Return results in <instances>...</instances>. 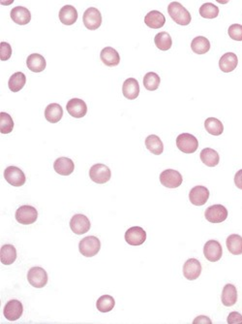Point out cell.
<instances>
[{"mask_svg":"<svg viewBox=\"0 0 242 324\" xmlns=\"http://www.w3.org/2000/svg\"><path fill=\"white\" fill-rule=\"evenodd\" d=\"M168 13L175 23L181 26H188L191 23V15L180 2L174 1L168 7Z\"/></svg>","mask_w":242,"mask_h":324,"instance_id":"obj_1","label":"cell"},{"mask_svg":"<svg viewBox=\"0 0 242 324\" xmlns=\"http://www.w3.org/2000/svg\"><path fill=\"white\" fill-rule=\"evenodd\" d=\"M101 249L100 240L95 236H88L84 238L79 245L80 252L86 257L95 256Z\"/></svg>","mask_w":242,"mask_h":324,"instance_id":"obj_2","label":"cell"},{"mask_svg":"<svg viewBox=\"0 0 242 324\" xmlns=\"http://www.w3.org/2000/svg\"><path fill=\"white\" fill-rule=\"evenodd\" d=\"M177 146L184 153H194L198 147V139L190 133H182L177 138Z\"/></svg>","mask_w":242,"mask_h":324,"instance_id":"obj_3","label":"cell"},{"mask_svg":"<svg viewBox=\"0 0 242 324\" xmlns=\"http://www.w3.org/2000/svg\"><path fill=\"white\" fill-rule=\"evenodd\" d=\"M90 177L91 180L99 184L108 182L112 178L111 169L105 164H95L90 170Z\"/></svg>","mask_w":242,"mask_h":324,"instance_id":"obj_4","label":"cell"},{"mask_svg":"<svg viewBox=\"0 0 242 324\" xmlns=\"http://www.w3.org/2000/svg\"><path fill=\"white\" fill-rule=\"evenodd\" d=\"M38 218V212L34 207L30 205L20 207L16 212V219L21 224L29 225L34 223Z\"/></svg>","mask_w":242,"mask_h":324,"instance_id":"obj_5","label":"cell"},{"mask_svg":"<svg viewBox=\"0 0 242 324\" xmlns=\"http://www.w3.org/2000/svg\"><path fill=\"white\" fill-rule=\"evenodd\" d=\"M28 280L32 287L36 288H42L48 284V274L41 267H33L29 271Z\"/></svg>","mask_w":242,"mask_h":324,"instance_id":"obj_6","label":"cell"},{"mask_svg":"<svg viewBox=\"0 0 242 324\" xmlns=\"http://www.w3.org/2000/svg\"><path fill=\"white\" fill-rule=\"evenodd\" d=\"M91 221L85 215L77 214L72 216L70 220V227L72 231L77 235H83L90 231L91 229Z\"/></svg>","mask_w":242,"mask_h":324,"instance_id":"obj_7","label":"cell"},{"mask_svg":"<svg viewBox=\"0 0 242 324\" xmlns=\"http://www.w3.org/2000/svg\"><path fill=\"white\" fill-rule=\"evenodd\" d=\"M83 21L88 30H98L102 25V15L97 8L91 7L84 13Z\"/></svg>","mask_w":242,"mask_h":324,"instance_id":"obj_8","label":"cell"},{"mask_svg":"<svg viewBox=\"0 0 242 324\" xmlns=\"http://www.w3.org/2000/svg\"><path fill=\"white\" fill-rule=\"evenodd\" d=\"M161 183L168 188H177L182 185L183 178L180 172L173 169H167L160 175Z\"/></svg>","mask_w":242,"mask_h":324,"instance_id":"obj_9","label":"cell"},{"mask_svg":"<svg viewBox=\"0 0 242 324\" xmlns=\"http://www.w3.org/2000/svg\"><path fill=\"white\" fill-rule=\"evenodd\" d=\"M205 216L212 223H220L227 219L228 210L220 204L212 205L206 210Z\"/></svg>","mask_w":242,"mask_h":324,"instance_id":"obj_10","label":"cell"},{"mask_svg":"<svg viewBox=\"0 0 242 324\" xmlns=\"http://www.w3.org/2000/svg\"><path fill=\"white\" fill-rule=\"evenodd\" d=\"M205 257L211 262H217L223 255V249L218 241L210 240L204 247Z\"/></svg>","mask_w":242,"mask_h":324,"instance_id":"obj_11","label":"cell"},{"mask_svg":"<svg viewBox=\"0 0 242 324\" xmlns=\"http://www.w3.org/2000/svg\"><path fill=\"white\" fill-rule=\"evenodd\" d=\"M210 198V190L204 185H197L190 190L189 200L195 206L205 205Z\"/></svg>","mask_w":242,"mask_h":324,"instance_id":"obj_12","label":"cell"},{"mask_svg":"<svg viewBox=\"0 0 242 324\" xmlns=\"http://www.w3.org/2000/svg\"><path fill=\"white\" fill-rule=\"evenodd\" d=\"M5 180L13 186H22L26 183L25 173L16 166H9L4 171Z\"/></svg>","mask_w":242,"mask_h":324,"instance_id":"obj_13","label":"cell"},{"mask_svg":"<svg viewBox=\"0 0 242 324\" xmlns=\"http://www.w3.org/2000/svg\"><path fill=\"white\" fill-rule=\"evenodd\" d=\"M24 312V307L22 302L19 300H10L4 307V317L10 321V322H15L18 321Z\"/></svg>","mask_w":242,"mask_h":324,"instance_id":"obj_14","label":"cell"},{"mask_svg":"<svg viewBox=\"0 0 242 324\" xmlns=\"http://www.w3.org/2000/svg\"><path fill=\"white\" fill-rule=\"evenodd\" d=\"M68 113L76 118H84L88 113L87 103L80 98H72L66 105Z\"/></svg>","mask_w":242,"mask_h":324,"instance_id":"obj_15","label":"cell"},{"mask_svg":"<svg viewBox=\"0 0 242 324\" xmlns=\"http://www.w3.org/2000/svg\"><path fill=\"white\" fill-rule=\"evenodd\" d=\"M125 240L130 246H141L147 240V232L140 226L131 227L125 233Z\"/></svg>","mask_w":242,"mask_h":324,"instance_id":"obj_16","label":"cell"},{"mask_svg":"<svg viewBox=\"0 0 242 324\" xmlns=\"http://www.w3.org/2000/svg\"><path fill=\"white\" fill-rule=\"evenodd\" d=\"M202 273V265L196 258L188 259L183 265V275L189 281H194L200 277Z\"/></svg>","mask_w":242,"mask_h":324,"instance_id":"obj_17","label":"cell"},{"mask_svg":"<svg viewBox=\"0 0 242 324\" xmlns=\"http://www.w3.org/2000/svg\"><path fill=\"white\" fill-rule=\"evenodd\" d=\"M11 18L14 23L20 26H26L30 22L31 14L28 8L23 6H18L12 9Z\"/></svg>","mask_w":242,"mask_h":324,"instance_id":"obj_18","label":"cell"},{"mask_svg":"<svg viewBox=\"0 0 242 324\" xmlns=\"http://www.w3.org/2000/svg\"><path fill=\"white\" fill-rule=\"evenodd\" d=\"M55 171L61 176H69L74 172L75 164L68 157H60L54 163Z\"/></svg>","mask_w":242,"mask_h":324,"instance_id":"obj_19","label":"cell"},{"mask_svg":"<svg viewBox=\"0 0 242 324\" xmlns=\"http://www.w3.org/2000/svg\"><path fill=\"white\" fill-rule=\"evenodd\" d=\"M100 59L105 65L110 67L117 66L121 62V57L119 52L112 47L104 48L100 54Z\"/></svg>","mask_w":242,"mask_h":324,"instance_id":"obj_20","label":"cell"},{"mask_svg":"<svg viewBox=\"0 0 242 324\" xmlns=\"http://www.w3.org/2000/svg\"><path fill=\"white\" fill-rule=\"evenodd\" d=\"M60 20L65 26H72L78 20V12L72 5H65L60 11Z\"/></svg>","mask_w":242,"mask_h":324,"instance_id":"obj_21","label":"cell"},{"mask_svg":"<svg viewBox=\"0 0 242 324\" xmlns=\"http://www.w3.org/2000/svg\"><path fill=\"white\" fill-rule=\"evenodd\" d=\"M122 92L123 95L129 99L134 100L136 99L140 94V86L139 82L135 78H129L123 83L122 87Z\"/></svg>","mask_w":242,"mask_h":324,"instance_id":"obj_22","label":"cell"},{"mask_svg":"<svg viewBox=\"0 0 242 324\" xmlns=\"http://www.w3.org/2000/svg\"><path fill=\"white\" fill-rule=\"evenodd\" d=\"M239 64V59L234 53L224 54L219 60V67L225 73H230L234 71Z\"/></svg>","mask_w":242,"mask_h":324,"instance_id":"obj_23","label":"cell"},{"mask_svg":"<svg viewBox=\"0 0 242 324\" xmlns=\"http://www.w3.org/2000/svg\"><path fill=\"white\" fill-rule=\"evenodd\" d=\"M145 23L149 28L153 30H158L164 27L166 23V19L161 12L153 10L145 17Z\"/></svg>","mask_w":242,"mask_h":324,"instance_id":"obj_24","label":"cell"},{"mask_svg":"<svg viewBox=\"0 0 242 324\" xmlns=\"http://www.w3.org/2000/svg\"><path fill=\"white\" fill-rule=\"evenodd\" d=\"M221 300L224 306L226 307H232L238 302V290L237 288L234 285L228 284L224 287Z\"/></svg>","mask_w":242,"mask_h":324,"instance_id":"obj_25","label":"cell"},{"mask_svg":"<svg viewBox=\"0 0 242 324\" xmlns=\"http://www.w3.org/2000/svg\"><path fill=\"white\" fill-rule=\"evenodd\" d=\"M201 160L209 167H215L219 164V153L211 147H206L201 151Z\"/></svg>","mask_w":242,"mask_h":324,"instance_id":"obj_26","label":"cell"},{"mask_svg":"<svg viewBox=\"0 0 242 324\" xmlns=\"http://www.w3.org/2000/svg\"><path fill=\"white\" fill-rule=\"evenodd\" d=\"M191 49L195 54L204 55L211 50V42L204 36H198L193 39L191 43Z\"/></svg>","mask_w":242,"mask_h":324,"instance_id":"obj_27","label":"cell"},{"mask_svg":"<svg viewBox=\"0 0 242 324\" xmlns=\"http://www.w3.org/2000/svg\"><path fill=\"white\" fill-rule=\"evenodd\" d=\"M1 263L4 265H11L17 259V250L13 245H4L0 251Z\"/></svg>","mask_w":242,"mask_h":324,"instance_id":"obj_28","label":"cell"},{"mask_svg":"<svg viewBox=\"0 0 242 324\" xmlns=\"http://www.w3.org/2000/svg\"><path fill=\"white\" fill-rule=\"evenodd\" d=\"M63 117V109L60 104L52 103L45 110V118L51 123H57Z\"/></svg>","mask_w":242,"mask_h":324,"instance_id":"obj_29","label":"cell"},{"mask_svg":"<svg viewBox=\"0 0 242 324\" xmlns=\"http://www.w3.org/2000/svg\"><path fill=\"white\" fill-rule=\"evenodd\" d=\"M27 65L32 72L40 73L46 68V59L39 54H32L27 59Z\"/></svg>","mask_w":242,"mask_h":324,"instance_id":"obj_30","label":"cell"},{"mask_svg":"<svg viewBox=\"0 0 242 324\" xmlns=\"http://www.w3.org/2000/svg\"><path fill=\"white\" fill-rule=\"evenodd\" d=\"M226 245L228 251L234 255L242 254V237L238 234H232L227 238Z\"/></svg>","mask_w":242,"mask_h":324,"instance_id":"obj_31","label":"cell"},{"mask_svg":"<svg viewBox=\"0 0 242 324\" xmlns=\"http://www.w3.org/2000/svg\"><path fill=\"white\" fill-rule=\"evenodd\" d=\"M27 83V77L23 72H17L13 74L9 79V89L12 92H18L24 89Z\"/></svg>","mask_w":242,"mask_h":324,"instance_id":"obj_32","label":"cell"},{"mask_svg":"<svg viewBox=\"0 0 242 324\" xmlns=\"http://www.w3.org/2000/svg\"><path fill=\"white\" fill-rule=\"evenodd\" d=\"M146 147L151 152L156 155L162 154L164 151L163 142L157 135H153V134L150 135L146 139Z\"/></svg>","mask_w":242,"mask_h":324,"instance_id":"obj_33","label":"cell"},{"mask_svg":"<svg viewBox=\"0 0 242 324\" xmlns=\"http://www.w3.org/2000/svg\"><path fill=\"white\" fill-rule=\"evenodd\" d=\"M154 42L155 45L157 46V48L161 51H168L172 48L173 45V40L171 35L168 32H159L155 38H154Z\"/></svg>","mask_w":242,"mask_h":324,"instance_id":"obj_34","label":"cell"},{"mask_svg":"<svg viewBox=\"0 0 242 324\" xmlns=\"http://www.w3.org/2000/svg\"><path fill=\"white\" fill-rule=\"evenodd\" d=\"M116 306V301L111 295H103L101 296L96 303L97 310L101 313H109Z\"/></svg>","mask_w":242,"mask_h":324,"instance_id":"obj_35","label":"cell"},{"mask_svg":"<svg viewBox=\"0 0 242 324\" xmlns=\"http://www.w3.org/2000/svg\"><path fill=\"white\" fill-rule=\"evenodd\" d=\"M205 127L210 134L214 136H219L224 131L223 123L216 118H207L205 121Z\"/></svg>","mask_w":242,"mask_h":324,"instance_id":"obj_36","label":"cell"},{"mask_svg":"<svg viewBox=\"0 0 242 324\" xmlns=\"http://www.w3.org/2000/svg\"><path fill=\"white\" fill-rule=\"evenodd\" d=\"M160 82L161 79L159 75L155 72H149L144 77V86L150 91H154L158 89L160 86Z\"/></svg>","mask_w":242,"mask_h":324,"instance_id":"obj_37","label":"cell"},{"mask_svg":"<svg viewBox=\"0 0 242 324\" xmlns=\"http://www.w3.org/2000/svg\"><path fill=\"white\" fill-rule=\"evenodd\" d=\"M200 15L205 19H215L219 15V8L212 3H205L200 8Z\"/></svg>","mask_w":242,"mask_h":324,"instance_id":"obj_38","label":"cell"},{"mask_svg":"<svg viewBox=\"0 0 242 324\" xmlns=\"http://www.w3.org/2000/svg\"><path fill=\"white\" fill-rule=\"evenodd\" d=\"M14 121L12 117L4 112L0 114V131L2 134H8L13 131Z\"/></svg>","mask_w":242,"mask_h":324,"instance_id":"obj_39","label":"cell"},{"mask_svg":"<svg viewBox=\"0 0 242 324\" xmlns=\"http://www.w3.org/2000/svg\"><path fill=\"white\" fill-rule=\"evenodd\" d=\"M229 36L236 41H242V26L239 24L232 25L228 30Z\"/></svg>","mask_w":242,"mask_h":324,"instance_id":"obj_40","label":"cell"},{"mask_svg":"<svg viewBox=\"0 0 242 324\" xmlns=\"http://www.w3.org/2000/svg\"><path fill=\"white\" fill-rule=\"evenodd\" d=\"M12 56V48L7 42H1L0 44V59L2 61L8 60Z\"/></svg>","mask_w":242,"mask_h":324,"instance_id":"obj_41","label":"cell"},{"mask_svg":"<svg viewBox=\"0 0 242 324\" xmlns=\"http://www.w3.org/2000/svg\"><path fill=\"white\" fill-rule=\"evenodd\" d=\"M229 324H242V316L238 312H232L227 320Z\"/></svg>","mask_w":242,"mask_h":324,"instance_id":"obj_42","label":"cell"},{"mask_svg":"<svg viewBox=\"0 0 242 324\" xmlns=\"http://www.w3.org/2000/svg\"><path fill=\"white\" fill-rule=\"evenodd\" d=\"M235 183L238 188L242 189V169L238 171L237 174L235 175Z\"/></svg>","mask_w":242,"mask_h":324,"instance_id":"obj_43","label":"cell"},{"mask_svg":"<svg viewBox=\"0 0 242 324\" xmlns=\"http://www.w3.org/2000/svg\"><path fill=\"white\" fill-rule=\"evenodd\" d=\"M194 324H212V321L208 318V317H206V316H200V317H198L194 322H193Z\"/></svg>","mask_w":242,"mask_h":324,"instance_id":"obj_44","label":"cell"}]
</instances>
